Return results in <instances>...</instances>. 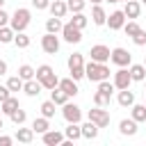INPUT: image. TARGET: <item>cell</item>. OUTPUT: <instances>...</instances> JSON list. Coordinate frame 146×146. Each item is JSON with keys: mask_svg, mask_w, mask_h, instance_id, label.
I'll list each match as a JSON object with an SVG mask.
<instances>
[{"mask_svg": "<svg viewBox=\"0 0 146 146\" xmlns=\"http://www.w3.org/2000/svg\"><path fill=\"white\" fill-rule=\"evenodd\" d=\"M84 78H89L91 82H100V80H110V66L107 64H98V62H89L84 64Z\"/></svg>", "mask_w": 146, "mask_h": 146, "instance_id": "cell-1", "label": "cell"}, {"mask_svg": "<svg viewBox=\"0 0 146 146\" xmlns=\"http://www.w3.org/2000/svg\"><path fill=\"white\" fill-rule=\"evenodd\" d=\"M30 21H32L30 9L18 7V9L14 11V16H9V27H11L14 32H25V27L30 25Z\"/></svg>", "mask_w": 146, "mask_h": 146, "instance_id": "cell-2", "label": "cell"}, {"mask_svg": "<svg viewBox=\"0 0 146 146\" xmlns=\"http://www.w3.org/2000/svg\"><path fill=\"white\" fill-rule=\"evenodd\" d=\"M68 73H71L73 80L84 78V57H82V52H73L68 57Z\"/></svg>", "mask_w": 146, "mask_h": 146, "instance_id": "cell-3", "label": "cell"}, {"mask_svg": "<svg viewBox=\"0 0 146 146\" xmlns=\"http://www.w3.org/2000/svg\"><path fill=\"white\" fill-rule=\"evenodd\" d=\"M87 119L89 121H94L98 128H107L110 125V112L105 110V107H94V110H89V114H87Z\"/></svg>", "mask_w": 146, "mask_h": 146, "instance_id": "cell-4", "label": "cell"}, {"mask_svg": "<svg viewBox=\"0 0 146 146\" xmlns=\"http://www.w3.org/2000/svg\"><path fill=\"white\" fill-rule=\"evenodd\" d=\"M110 62L116 66H130L132 64V55L125 48H112L110 50Z\"/></svg>", "mask_w": 146, "mask_h": 146, "instance_id": "cell-5", "label": "cell"}, {"mask_svg": "<svg viewBox=\"0 0 146 146\" xmlns=\"http://www.w3.org/2000/svg\"><path fill=\"white\" fill-rule=\"evenodd\" d=\"M62 116L66 119V123H80V119H82V110L75 105V103H64L62 105Z\"/></svg>", "mask_w": 146, "mask_h": 146, "instance_id": "cell-6", "label": "cell"}, {"mask_svg": "<svg viewBox=\"0 0 146 146\" xmlns=\"http://www.w3.org/2000/svg\"><path fill=\"white\" fill-rule=\"evenodd\" d=\"M130 82H132V78H130L128 66H119V71L114 73V80H112L114 89H130Z\"/></svg>", "mask_w": 146, "mask_h": 146, "instance_id": "cell-7", "label": "cell"}, {"mask_svg": "<svg viewBox=\"0 0 146 146\" xmlns=\"http://www.w3.org/2000/svg\"><path fill=\"white\" fill-rule=\"evenodd\" d=\"M62 36H64L66 43H80V41H82V30H78V27L68 21L66 25H62Z\"/></svg>", "mask_w": 146, "mask_h": 146, "instance_id": "cell-8", "label": "cell"}, {"mask_svg": "<svg viewBox=\"0 0 146 146\" xmlns=\"http://www.w3.org/2000/svg\"><path fill=\"white\" fill-rule=\"evenodd\" d=\"M41 48H43V52H48V55H55V52L59 50V39H57V34H52V32H46V34L41 36Z\"/></svg>", "mask_w": 146, "mask_h": 146, "instance_id": "cell-9", "label": "cell"}, {"mask_svg": "<svg viewBox=\"0 0 146 146\" xmlns=\"http://www.w3.org/2000/svg\"><path fill=\"white\" fill-rule=\"evenodd\" d=\"M89 55H91V59H94V62H98V64H107V62H110V48H107V46H103V43L91 46Z\"/></svg>", "mask_w": 146, "mask_h": 146, "instance_id": "cell-10", "label": "cell"}, {"mask_svg": "<svg viewBox=\"0 0 146 146\" xmlns=\"http://www.w3.org/2000/svg\"><path fill=\"white\" fill-rule=\"evenodd\" d=\"M105 23L110 25V30H121V27L125 25V14H123V9L112 11V14L107 16V21H105Z\"/></svg>", "mask_w": 146, "mask_h": 146, "instance_id": "cell-11", "label": "cell"}, {"mask_svg": "<svg viewBox=\"0 0 146 146\" xmlns=\"http://www.w3.org/2000/svg\"><path fill=\"white\" fill-rule=\"evenodd\" d=\"M123 14H125V18H130V21H135L139 14H141V2L139 0H125V7H123Z\"/></svg>", "mask_w": 146, "mask_h": 146, "instance_id": "cell-12", "label": "cell"}, {"mask_svg": "<svg viewBox=\"0 0 146 146\" xmlns=\"http://www.w3.org/2000/svg\"><path fill=\"white\" fill-rule=\"evenodd\" d=\"M41 137H43V144L46 146H59L64 141V132H59V130H46Z\"/></svg>", "mask_w": 146, "mask_h": 146, "instance_id": "cell-13", "label": "cell"}, {"mask_svg": "<svg viewBox=\"0 0 146 146\" xmlns=\"http://www.w3.org/2000/svg\"><path fill=\"white\" fill-rule=\"evenodd\" d=\"M57 87H59L68 98H71V96H75V94L80 91V89H78V80H73V78H64V80H59V84H57Z\"/></svg>", "mask_w": 146, "mask_h": 146, "instance_id": "cell-14", "label": "cell"}, {"mask_svg": "<svg viewBox=\"0 0 146 146\" xmlns=\"http://www.w3.org/2000/svg\"><path fill=\"white\" fill-rule=\"evenodd\" d=\"M119 132L125 135V137L137 135V121H135L132 116H130V119H121V123H119Z\"/></svg>", "mask_w": 146, "mask_h": 146, "instance_id": "cell-15", "label": "cell"}, {"mask_svg": "<svg viewBox=\"0 0 146 146\" xmlns=\"http://www.w3.org/2000/svg\"><path fill=\"white\" fill-rule=\"evenodd\" d=\"M41 89H43V87H41V82H39L36 78H32V80H25V82H23V91H25L30 98L39 96V94H41Z\"/></svg>", "mask_w": 146, "mask_h": 146, "instance_id": "cell-16", "label": "cell"}, {"mask_svg": "<svg viewBox=\"0 0 146 146\" xmlns=\"http://www.w3.org/2000/svg\"><path fill=\"white\" fill-rule=\"evenodd\" d=\"M128 71H130L132 82H144V80H146V66H144V64H130Z\"/></svg>", "mask_w": 146, "mask_h": 146, "instance_id": "cell-17", "label": "cell"}, {"mask_svg": "<svg viewBox=\"0 0 146 146\" xmlns=\"http://www.w3.org/2000/svg\"><path fill=\"white\" fill-rule=\"evenodd\" d=\"M50 14L52 16H57V18H64L66 14H68V7H66V2L64 0H55V2H50Z\"/></svg>", "mask_w": 146, "mask_h": 146, "instance_id": "cell-18", "label": "cell"}, {"mask_svg": "<svg viewBox=\"0 0 146 146\" xmlns=\"http://www.w3.org/2000/svg\"><path fill=\"white\" fill-rule=\"evenodd\" d=\"M116 103H119L121 107H130V105L135 103V94H132L130 89H119V96H116Z\"/></svg>", "mask_w": 146, "mask_h": 146, "instance_id": "cell-19", "label": "cell"}, {"mask_svg": "<svg viewBox=\"0 0 146 146\" xmlns=\"http://www.w3.org/2000/svg\"><path fill=\"white\" fill-rule=\"evenodd\" d=\"M80 130H82V137H84V139H96L100 128H98L94 121H87V123H82V125H80Z\"/></svg>", "mask_w": 146, "mask_h": 146, "instance_id": "cell-20", "label": "cell"}, {"mask_svg": "<svg viewBox=\"0 0 146 146\" xmlns=\"http://www.w3.org/2000/svg\"><path fill=\"white\" fill-rule=\"evenodd\" d=\"M64 137H66V139H71V141H78V139H82L80 123H68V125H66V130H64Z\"/></svg>", "mask_w": 146, "mask_h": 146, "instance_id": "cell-21", "label": "cell"}, {"mask_svg": "<svg viewBox=\"0 0 146 146\" xmlns=\"http://www.w3.org/2000/svg\"><path fill=\"white\" fill-rule=\"evenodd\" d=\"M130 116H132L137 123H144V121H146V105L132 103V105H130Z\"/></svg>", "mask_w": 146, "mask_h": 146, "instance_id": "cell-22", "label": "cell"}, {"mask_svg": "<svg viewBox=\"0 0 146 146\" xmlns=\"http://www.w3.org/2000/svg\"><path fill=\"white\" fill-rule=\"evenodd\" d=\"M91 21H94V25H105L107 14H105V9H103L100 5H94V9H91Z\"/></svg>", "mask_w": 146, "mask_h": 146, "instance_id": "cell-23", "label": "cell"}, {"mask_svg": "<svg viewBox=\"0 0 146 146\" xmlns=\"http://www.w3.org/2000/svg\"><path fill=\"white\" fill-rule=\"evenodd\" d=\"M32 130H34V135H36V132H39V135H43L46 130H50V119H46V116L34 119V121H32Z\"/></svg>", "mask_w": 146, "mask_h": 146, "instance_id": "cell-24", "label": "cell"}, {"mask_svg": "<svg viewBox=\"0 0 146 146\" xmlns=\"http://www.w3.org/2000/svg\"><path fill=\"white\" fill-rule=\"evenodd\" d=\"M16 139H18L21 144H32L34 130H32V128H18V130H16Z\"/></svg>", "mask_w": 146, "mask_h": 146, "instance_id": "cell-25", "label": "cell"}, {"mask_svg": "<svg viewBox=\"0 0 146 146\" xmlns=\"http://www.w3.org/2000/svg\"><path fill=\"white\" fill-rule=\"evenodd\" d=\"M50 100H52L55 105H64V103L68 100V96H66L59 87H55V89H50Z\"/></svg>", "mask_w": 146, "mask_h": 146, "instance_id": "cell-26", "label": "cell"}, {"mask_svg": "<svg viewBox=\"0 0 146 146\" xmlns=\"http://www.w3.org/2000/svg\"><path fill=\"white\" fill-rule=\"evenodd\" d=\"M110 100H112V96L105 94V91H96L94 94V105H98V107H110Z\"/></svg>", "mask_w": 146, "mask_h": 146, "instance_id": "cell-27", "label": "cell"}, {"mask_svg": "<svg viewBox=\"0 0 146 146\" xmlns=\"http://www.w3.org/2000/svg\"><path fill=\"white\" fill-rule=\"evenodd\" d=\"M46 32H52V34L62 32V18H57V16L48 18V21H46Z\"/></svg>", "mask_w": 146, "mask_h": 146, "instance_id": "cell-28", "label": "cell"}, {"mask_svg": "<svg viewBox=\"0 0 146 146\" xmlns=\"http://www.w3.org/2000/svg\"><path fill=\"white\" fill-rule=\"evenodd\" d=\"M0 105H2V112H5L7 116H9V114H11L14 110H18V98H14V96H9V98H7V100H2Z\"/></svg>", "mask_w": 146, "mask_h": 146, "instance_id": "cell-29", "label": "cell"}, {"mask_svg": "<svg viewBox=\"0 0 146 146\" xmlns=\"http://www.w3.org/2000/svg\"><path fill=\"white\" fill-rule=\"evenodd\" d=\"M14 43H16V48H27V46L32 43V39H30L25 32H16V34H14Z\"/></svg>", "mask_w": 146, "mask_h": 146, "instance_id": "cell-30", "label": "cell"}, {"mask_svg": "<svg viewBox=\"0 0 146 146\" xmlns=\"http://www.w3.org/2000/svg\"><path fill=\"white\" fill-rule=\"evenodd\" d=\"M14 34H16V32H14L9 25H2V27H0V43H11V41H14Z\"/></svg>", "mask_w": 146, "mask_h": 146, "instance_id": "cell-31", "label": "cell"}, {"mask_svg": "<svg viewBox=\"0 0 146 146\" xmlns=\"http://www.w3.org/2000/svg\"><path fill=\"white\" fill-rule=\"evenodd\" d=\"M71 23L78 27V30H84L87 27V23H89V18L82 14V11H78V14H73V18H71Z\"/></svg>", "mask_w": 146, "mask_h": 146, "instance_id": "cell-32", "label": "cell"}, {"mask_svg": "<svg viewBox=\"0 0 146 146\" xmlns=\"http://www.w3.org/2000/svg\"><path fill=\"white\" fill-rule=\"evenodd\" d=\"M18 78L25 82V80H32L34 78V68L30 66V64H23V66H18Z\"/></svg>", "mask_w": 146, "mask_h": 146, "instance_id": "cell-33", "label": "cell"}, {"mask_svg": "<svg viewBox=\"0 0 146 146\" xmlns=\"http://www.w3.org/2000/svg\"><path fill=\"white\" fill-rule=\"evenodd\" d=\"M57 84H59V78L55 75V71H52L50 75H46V78L41 80V87H43V89H55Z\"/></svg>", "mask_w": 146, "mask_h": 146, "instance_id": "cell-34", "label": "cell"}, {"mask_svg": "<svg viewBox=\"0 0 146 146\" xmlns=\"http://www.w3.org/2000/svg\"><path fill=\"white\" fill-rule=\"evenodd\" d=\"M55 103L52 100H46V103H41V116H46V119H52L55 116Z\"/></svg>", "mask_w": 146, "mask_h": 146, "instance_id": "cell-35", "label": "cell"}, {"mask_svg": "<svg viewBox=\"0 0 146 146\" xmlns=\"http://www.w3.org/2000/svg\"><path fill=\"white\" fill-rule=\"evenodd\" d=\"M84 5L87 0H66V7L71 14H78V11H84Z\"/></svg>", "mask_w": 146, "mask_h": 146, "instance_id": "cell-36", "label": "cell"}, {"mask_svg": "<svg viewBox=\"0 0 146 146\" xmlns=\"http://www.w3.org/2000/svg\"><path fill=\"white\" fill-rule=\"evenodd\" d=\"M9 119H11L16 125H23V123H25V119H27V114H25V110H21V107H18V110H14V112L9 114Z\"/></svg>", "mask_w": 146, "mask_h": 146, "instance_id": "cell-37", "label": "cell"}, {"mask_svg": "<svg viewBox=\"0 0 146 146\" xmlns=\"http://www.w3.org/2000/svg\"><path fill=\"white\" fill-rule=\"evenodd\" d=\"M50 73H52V66H48V64H41L39 68H34V78H36L39 82H41L46 75H50Z\"/></svg>", "mask_w": 146, "mask_h": 146, "instance_id": "cell-38", "label": "cell"}, {"mask_svg": "<svg viewBox=\"0 0 146 146\" xmlns=\"http://www.w3.org/2000/svg\"><path fill=\"white\" fill-rule=\"evenodd\" d=\"M121 30H123V32H125L128 36H135V34H137V32H139L141 27H139V25H137L135 21H125V25H123Z\"/></svg>", "mask_w": 146, "mask_h": 146, "instance_id": "cell-39", "label": "cell"}, {"mask_svg": "<svg viewBox=\"0 0 146 146\" xmlns=\"http://www.w3.org/2000/svg\"><path fill=\"white\" fill-rule=\"evenodd\" d=\"M7 87H9V91H23V80L18 75H14L7 80Z\"/></svg>", "mask_w": 146, "mask_h": 146, "instance_id": "cell-40", "label": "cell"}, {"mask_svg": "<svg viewBox=\"0 0 146 146\" xmlns=\"http://www.w3.org/2000/svg\"><path fill=\"white\" fill-rule=\"evenodd\" d=\"M98 91H105V94H110V96H112V91H114V84H112L110 80H100V82H98Z\"/></svg>", "mask_w": 146, "mask_h": 146, "instance_id": "cell-41", "label": "cell"}, {"mask_svg": "<svg viewBox=\"0 0 146 146\" xmlns=\"http://www.w3.org/2000/svg\"><path fill=\"white\" fill-rule=\"evenodd\" d=\"M132 43H135V46H146V30H139V32L132 36Z\"/></svg>", "mask_w": 146, "mask_h": 146, "instance_id": "cell-42", "label": "cell"}, {"mask_svg": "<svg viewBox=\"0 0 146 146\" xmlns=\"http://www.w3.org/2000/svg\"><path fill=\"white\" fill-rule=\"evenodd\" d=\"M32 7L39 9V11H41V9H48V7H50V0H32Z\"/></svg>", "mask_w": 146, "mask_h": 146, "instance_id": "cell-43", "label": "cell"}, {"mask_svg": "<svg viewBox=\"0 0 146 146\" xmlns=\"http://www.w3.org/2000/svg\"><path fill=\"white\" fill-rule=\"evenodd\" d=\"M9 96H11V91H9V87H7V84H5V87H0V103H2V100H7Z\"/></svg>", "mask_w": 146, "mask_h": 146, "instance_id": "cell-44", "label": "cell"}, {"mask_svg": "<svg viewBox=\"0 0 146 146\" xmlns=\"http://www.w3.org/2000/svg\"><path fill=\"white\" fill-rule=\"evenodd\" d=\"M2 25H9V14L5 11V9H0V27Z\"/></svg>", "mask_w": 146, "mask_h": 146, "instance_id": "cell-45", "label": "cell"}, {"mask_svg": "<svg viewBox=\"0 0 146 146\" xmlns=\"http://www.w3.org/2000/svg\"><path fill=\"white\" fill-rule=\"evenodd\" d=\"M11 141H14V139H11V137H7V135H2V137H0V146H9Z\"/></svg>", "mask_w": 146, "mask_h": 146, "instance_id": "cell-46", "label": "cell"}, {"mask_svg": "<svg viewBox=\"0 0 146 146\" xmlns=\"http://www.w3.org/2000/svg\"><path fill=\"white\" fill-rule=\"evenodd\" d=\"M5 73H7V62L0 59V75H5Z\"/></svg>", "mask_w": 146, "mask_h": 146, "instance_id": "cell-47", "label": "cell"}, {"mask_svg": "<svg viewBox=\"0 0 146 146\" xmlns=\"http://www.w3.org/2000/svg\"><path fill=\"white\" fill-rule=\"evenodd\" d=\"M100 2H103V0H91V5H100Z\"/></svg>", "mask_w": 146, "mask_h": 146, "instance_id": "cell-48", "label": "cell"}, {"mask_svg": "<svg viewBox=\"0 0 146 146\" xmlns=\"http://www.w3.org/2000/svg\"><path fill=\"white\" fill-rule=\"evenodd\" d=\"M5 2H7V0H0V9H2V7H5Z\"/></svg>", "mask_w": 146, "mask_h": 146, "instance_id": "cell-49", "label": "cell"}, {"mask_svg": "<svg viewBox=\"0 0 146 146\" xmlns=\"http://www.w3.org/2000/svg\"><path fill=\"white\" fill-rule=\"evenodd\" d=\"M2 128H5V123H2V119H0V130H2Z\"/></svg>", "mask_w": 146, "mask_h": 146, "instance_id": "cell-50", "label": "cell"}, {"mask_svg": "<svg viewBox=\"0 0 146 146\" xmlns=\"http://www.w3.org/2000/svg\"><path fill=\"white\" fill-rule=\"evenodd\" d=\"M107 2H121V0H107Z\"/></svg>", "mask_w": 146, "mask_h": 146, "instance_id": "cell-51", "label": "cell"}, {"mask_svg": "<svg viewBox=\"0 0 146 146\" xmlns=\"http://www.w3.org/2000/svg\"><path fill=\"white\" fill-rule=\"evenodd\" d=\"M139 2H141V5H146V0H139Z\"/></svg>", "mask_w": 146, "mask_h": 146, "instance_id": "cell-52", "label": "cell"}, {"mask_svg": "<svg viewBox=\"0 0 146 146\" xmlns=\"http://www.w3.org/2000/svg\"><path fill=\"white\" fill-rule=\"evenodd\" d=\"M144 66H146V57H144Z\"/></svg>", "mask_w": 146, "mask_h": 146, "instance_id": "cell-53", "label": "cell"}, {"mask_svg": "<svg viewBox=\"0 0 146 146\" xmlns=\"http://www.w3.org/2000/svg\"><path fill=\"white\" fill-rule=\"evenodd\" d=\"M121 2H125V0H121Z\"/></svg>", "mask_w": 146, "mask_h": 146, "instance_id": "cell-54", "label": "cell"}, {"mask_svg": "<svg viewBox=\"0 0 146 146\" xmlns=\"http://www.w3.org/2000/svg\"><path fill=\"white\" fill-rule=\"evenodd\" d=\"M144 105H146V103H144Z\"/></svg>", "mask_w": 146, "mask_h": 146, "instance_id": "cell-55", "label": "cell"}]
</instances>
